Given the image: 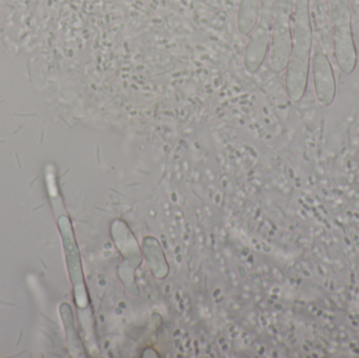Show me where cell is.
Returning <instances> with one entry per match:
<instances>
[{
    "instance_id": "obj_2",
    "label": "cell",
    "mask_w": 359,
    "mask_h": 358,
    "mask_svg": "<svg viewBox=\"0 0 359 358\" xmlns=\"http://www.w3.org/2000/svg\"><path fill=\"white\" fill-rule=\"evenodd\" d=\"M334 21L335 57L339 69L350 75L358 64V52L352 35L351 17L348 0H330Z\"/></svg>"
},
{
    "instance_id": "obj_4",
    "label": "cell",
    "mask_w": 359,
    "mask_h": 358,
    "mask_svg": "<svg viewBox=\"0 0 359 358\" xmlns=\"http://www.w3.org/2000/svg\"><path fill=\"white\" fill-rule=\"evenodd\" d=\"M314 90L316 97L323 105H331L337 97V82L332 65L328 56L318 52L312 58Z\"/></svg>"
},
{
    "instance_id": "obj_3",
    "label": "cell",
    "mask_w": 359,
    "mask_h": 358,
    "mask_svg": "<svg viewBox=\"0 0 359 358\" xmlns=\"http://www.w3.org/2000/svg\"><path fill=\"white\" fill-rule=\"evenodd\" d=\"M290 10L291 0H280L272 35V67L276 71L286 69L292 50Z\"/></svg>"
},
{
    "instance_id": "obj_1",
    "label": "cell",
    "mask_w": 359,
    "mask_h": 358,
    "mask_svg": "<svg viewBox=\"0 0 359 358\" xmlns=\"http://www.w3.org/2000/svg\"><path fill=\"white\" fill-rule=\"evenodd\" d=\"M312 36L308 0H295L292 50L287 65L286 86L292 101H299L307 90Z\"/></svg>"
}]
</instances>
